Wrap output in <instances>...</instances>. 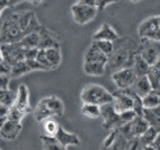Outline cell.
I'll use <instances>...</instances> for the list:
<instances>
[{"instance_id":"obj_1","label":"cell","mask_w":160,"mask_h":150,"mask_svg":"<svg viewBox=\"0 0 160 150\" xmlns=\"http://www.w3.org/2000/svg\"><path fill=\"white\" fill-rule=\"evenodd\" d=\"M113 53L109 57L108 63H110L114 69H131L134 57L138 53V44L134 40L129 37H123L119 40V37L113 42Z\"/></svg>"},{"instance_id":"obj_2","label":"cell","mask_w":160,"mask_h":150,"mask_svg":"<svg viewBox=\"0 0 160 150\" xmlns=\"http://www.w3.org/2000/svg\"><path fill=\"white\" fill-rule=\"evenodd\" d=\"M80 98H82L84 104H95V105L101 107L104 104L112 103L113 95L105 87L91 83V84H87L83 88L82 94H80Z\"/></svg>"},{"instance_id":"obj_3","label":"cell","mask_w":160,"mask_h":150,"mask_svg":"<svg viewBox=\"0 0 160 150\" xmlns=\"http://www.w3.org/2000/svg\"><path fill=\"white\" fill-rule=\"evenodd\" d=\"M24 37L17 23L16 13H12L0 25V45L2 44H16Z\"/></svg>"},{"instance_id":"obj_4","label":"cell","mask_w":160,"mask_h":150,"mask_svg":"<svg viewBox=\"0 0 160 150\" xmlns=\"http://www.w3.org/2000/svg\"><path fill=\"white\" fill-rule=\"evenodd\" d=\"M138 35L142 37V40L160 42V16L148 17L142 21L138 28Z\"/></svg>"},{"instance_id":"obj_5","label":"cell","mask_w":160,"mask_h":150,"mask_svg":"<svg viewBox=\"0 0 160 150\" xmlns=\"http://www.w3.org/2000/svg\"><path fill=\"white\" fill-rule=\"evenodd\" d=\"M17 16V23L21 32L24 33V36L30 35V33H38L41 30L42 25L39 24L37 20L36 15L32 11H24V12H18L16 13Z\"/></svg>"},{"instance_id":"obj_6","label":"cell","mask_w":160,"mask_h":150,"mask_svg":"<svg viewBox=\"0 0 160 150\" xmlns=\"http://www.w3.org/2000/svg\"><path fill=\"white\" fill-rule=\"evenodd\" d=\"M138 54L150 66H152L160 57V42L151 40H142L141 45H138Z\"/></svg>"},{"instance_id":"obj_7","label":"cell","mask_w":160,"mask_h":150,"mask_svg":"<svg viewBox=\"0 0 160 150\" xmlns=\"http://www.w3.org/2000/svg\"><path fill=\"white\" fill-rule=\"evenodd\" d=\"M97 8L96 7H89V5H83V4H74L71 7V15L74 21L78 25H85L91 23L97 15Z\"/></svg>"},{"instance_id":"obj_8","label":"cell","mask_w":160,"mask_h":150,"mask_svg":"<svg viewBox=\"0 0 160 150\" xmlns=\"http://www.w3.org/2000/svg\"><path fill=\"white\" fill-rule=\"evenodd\" d=\"M100 112H101L104 129H108V131H116V129L122 126L119 113H117L114 111V108H113L112 103L101 105V107H100Z\"/></svg>"},{"instance_id":"obj_9","label":"cell","mask_w":160,"mask_h":150,"mask_svg":"<svg viewBox=\"0 0 160 150\" xmlns=\"http://www.w3.org/2000/svg\"><path fill=\"white\" fill-rule=\"evenodd\" d=\"M0 49H2L4 61L7 63H9L11 66L20 62V61H25V49L18 42L2 44L0 45Z\"/></svg>"},{"instance_id":"obj_10","label":"cell","mask_w":160,"mask_h":150,"mask_svg":"<svg viewBox=\"0 0 160 150\" xmlns=\"http://www.w3.org/2000/svg\"><path fill=\"white\" fill-rule=\"evenodd\" d=\"M112 78L118 90H126V88L132 87V84H134V82L137 79V75L132 71V69H121L113 74Z\"/></svg>"},{"instance_id":"obj_11","label":"cell","mask_w":160,"mask_h":150,"mask_svg":"<svg viewBox=\"0 0 160 150\" xmlns=\"http://www.w3.org/2000/svg\"><path fill=\"white\" fill-rule=\"evenodd\" d=\"M112 95H113L112 105L117 113H122L132 110V99L128 94V90H117Z\"/></svg>"},{"instance_id":"obj_12","label":"cell","mask_w":160,"mask_h":150,"mask_svg":"<svg viewBox=\"0 0 160 150\" xmlns=\"http://www.w3.org/2000/svg\"><path fill=\"white\" fill-rule=\"evenodd\" d=\"M21 129H22L21 122L7 120L4 122V125L0 128V138H3L5 141H13L18 137Z\"/></svg>"},{"instance_id":"obj_13","label":"cell","mask_w":160,"mask_h":150,"mask_svg":"<svg viewBox=\"0 0 160 150\" xmlns=\"http://www.w3.org/2000/svg\"><path fill=\"white\" fill-rule=\"evenodd\" d=\"M54 138L61 144L62 146L67 147V146H78L80 145V138L79 136H76L75 133H70L66 129H63L61 125L58 128V132L54 136Z\"/></svg>"},{"instance_id":"obj_14","label":"cell","mask_w":160,"mask_h":150,"mask_svg":"<svg viewBox=\"0 0 160 150\" xmlns=\"http://www.w3.org/2000/svg\"><path fill=\"white\" fill-rule=\"evenodd\" d=\"M39 33V44H38V49H49V47H61L58 42V38L55 33L50 32L46 28H41Z\"/></svg>"},{"instance_id":"obj_15","label":"cell","mask_w":160,"mask_h":150,"mask_svg":"<svg viewBox=\"0 0 160 150\" xmlns=\"http://www.w3.org/2000/svg\"><path fill=\"white\" fill-rule=\"evenodd\" d=\"M16 108L24 111L25 113H29L30 111V105H29V90L25 84H21L18 87L17 94H16V99L13 103Z\"/></svg>"},{"instance_id":"obj_16","label":"cell","mask_w":160,"mask_h":150,"mask_svg":"<svg viewBox=\"0 0 160 150\" xmlns=\"http://www.w3.org/2000/svg\"><path fill=\"white\" fill-rule=\"evenodd\" d=\"M118 37L119 36L114 30V28L110 24L104 23L101 28L93 35V41H109V42H114Z\"/></svg>"},{"instance_id":"obj_17","label":"cell","mask_w":160,"mask_h":150,"mask_svg":"<svg viewBox=\"0 0 160 150\" xmlns=\"http://www.w3.org/2000/svg\"><path fill=\"white\" fill-rule=\"evenodd\" d=\"M108 61H109V57L105 56L102 51H100L93 44H91V46L87 49L84 54V62H96V63L108 65Z\"/></svg>"},{"instance_id":"obj_18","label":"cell","mask_w":160,"mask_h":150,"mask_svg":"<svg viewBox=\"0 0 160 150\" xmlns=\"http://www.w3.org/2000/svg\"><path fill=\"white\" fill-rule=\"evenodd\" d=\"M131 90L134 91L139 98H144L146 95H147V94L152 90L151 83H150V80H148V78H147V75L137 77L134 84H132V87H131Z\"/></svg>"},{"instance_id":"obj_19","label":"cell","mask_w":160,"mask_h":150,"mask_svg":"<svg viewBox=\"0 0 160 150\" xmlns=\"http://www.w3.org/2000/svg\"><path fill=\"white\" fill-rule=\"evenodd\" d=\"M42 103L49 108V110L54 113L55 117H61L64 112V104L63 101L57 98V96H49V98H43Z\"/></svg>"},{"instance_id":"obj_20","label":"cell","mask_w":160,"mask_h":150,"mask_svg":"<svg viewBox=\"0 0 160 150\" xmlns=\"http://www.w3.org/2000/svg\"><path fill=\"white\" fill-rule=\"evenodd\" d=\"M129 125H130L131 133H132L134 137H141V136L150 128L148 121L144 117H142V116H137L134 120L129 122Z\"/></svg>"},{"instance_id":"obj_21","label":"cell","mask_w":160,"mask_h":150,"mask_svg":"<svg viewBox=\"0 0 160 150\" xmlns=\"http://www.w3.org/2000/svg\"><path fill=\"white\" fill-rule=\"evenodd\" d=\"M46 59L50 65L51 69H57L62 62V51L61 47H49V49H43Z\"/></svg>"},{"instance_id":"obj_22","label":"cell","mask_w":160,"mask_h":150,"mask_svg":"<svg viewBox=\"0 0 160 150\" xmlns=\"http://www.w3.org/2000/svg\"><path fill=\"white\" fill-rule=\"evenodd\" d=\"M147 78L151 83L152 90H160V57L154 65L150 66Z\"/></svg>"},{"instance_id":"obj_23","label":"cell","mask_w":160,"mask_h":150,"mask_svg":"<svg viewBox=\"0 0 160 150\" xmlns=\"http://www.w3.org/2000/svg\"><path fill=\"white\" fill-rule=\"evenodd\" d=\"M142 103L146 110H155L160 107V90H151L144 98H142Z\"/></svg>"},{"instance_id":"obj_24","label":"cell","mask_w":160,"mask_h":150,"mask_svg":"<svg viewBox=\"0 0 160 150\" xmlns=\"http://www.w3.org/2000/svg\"><path fill=\"white\" fill-rule=\"evenodd\" d=\"M106 65L102 63H96V62H84L83 63V70L87 75L91 77H101L105 74Z\"/></svg>"},{"instance_id":"obj_25","label":"cell","mask_w":160,"mask_h":150,"mask_svg":"<svg viewBox=\"0 0 160 150\" xmlns=\"http://www.w3.org/2000/svg\"><path fill=\"white\" fill-rule=\"evenodd\" d=\"M131 69L135 72L137 77H142V75H147V72L150 70V65L137 53L135 57H134V62H132Z\"/></svg>"},{"instance_id":"obj_26","label":"cell","mask_w":160,"mask_h":150,"mask_svg":"<svg viewBox=\"0 0 160 150\" xmlns=\"http://www.w3.org/2000/svg\"><path fill=\"white\" fill-rule=\"evenodd\" d=\"M34 117H36L37 121L43 122L45 120H48V119H54L55 116H54V113H52L48 107H46V105L42 103V100H41V101H39V103L37 104L36 110H34Z\"/></svg>"},{"instance_id":"obj_27","label":"cell","mask_w":160,"mask_h":150,"mask_svg":"<svg viewBox=\"0 0 160 150\" xmlns=\"http://www.w3.org/2000/svg\"><path fill=\"white\" fill-rule=\"evenodd\" d=\"M159 134V132L156 131L155 128H152L150 126L147 131H146L141 137H138L139 138V146L141 147H146V146H151V144L154 142V140L156 138V136Z\"/></svg>"},{"instance_id":"obj_28","label":"cell","mask_w":160,"mask_h":150,"mask_svg":"<svg viewBox=\"0 0 160 150\" xmlns=\"http://www.w3.org/2000/svg\"><path fill=\"white\" fill-rule=\"evenodd\" d=\"M18 44L21 45L24 49H33V47H37V49H38L39 33H30V35L24 36L21 40L18 41Z\"/></svg>"},{"instance_id":"obj_29","label":"cell","mask_w":160,"mask_h":150,"mask_svg":"<svg viewBox=\"0 0 160 150\" xmlns=\"http://www.w3.org/2000/svg\"><path fill=\"white\" fill-rule=\"evenodd\" d=\"M28 72H30V69L28 67V65H26V62L25 61H20V62H17V63H15L12 66L9 77L11 78H20V77H22V75L28 74Z\"/></svg>"},{"instance_id":"obj_30","label":"cell","mask_w":160,"mask_h":150,"mask_svg":"<svg viewBox=\"0 0 160 150\" xmlns=\"http://www.w3.org/2000/svg\"><path fill=\"white\" fill-rule=\"evenodd\" d=\"M43 150H67V147L62 146L54 137H48V136H42L41 137Z\"/></svg>"},{"instance_id":"obj_31","label":"cell","mask_w":160,"mask_h":150,"mask_svg":"<svg viewBox=\"0 0 160 150\" xmlns=\"http://www.w3.org/2000/svg\"><path fill=\"white\" fill-rule=\"evenodd\" d=\"M15 99H16V94L13 91H11L9 88H7V90H0V104L9 108L13 105V103H15Z\"/></svg>"},{"instance_id":"obj_32","label":"cell","mask_w":160,"mask_h":150,"mask_svg":"<svg viewBox=\"0 0 160 150\" xmlns=\"http://www.w3.org/2000/svg\"><path fill=\"white\" fill-rule=\"evenodd\" d=\"M82 113L88 119H98L101 116L100 112V107L95 104H83L82 107Z\"/></svg>"},{"instance_id":"obj_33","label":"cell","mask_w":160,"mask_h":150,"mask_svg":"<svg viewBox=\"0 0 160 150\" xmlns=\"http://www.w3.org/2000/svg\"><path fill=\"white\" fill-rule=\"evenodd\" d=\"M58 128H59V124L54 120V119H48L43 121V131H45V136L48 137H54L58 132Z\"/></svg>"},{"instance_id":"obj_34","label":"cell","mask_w":160,"mask_h":150,"mask_svg":"<svg viewBox=\"0 0 160 150\" xmlns=\"http://www.w3.org/2000/svg\"><path fill=\"white\" fill-rule=\"evenodd\" d=\"M92 44L95 45L100 51H102L105 56H108V57L112 56L113 49H114L113 42H109V41H92Z\"/></svg>"},{"instance_id":"obj_35","label":"cell","mask_w":160,"mask_h":150,"mask_svg":"<svg viewBox=\"0 0 160 150\" xmlns=\"http://www.w3.org/2000/svg\"><path fill=\"white\" fill-rule=\"evenodd\" d=\"M25 112L18 110V108H16L15 105L9 107V111H8V116H7V119L11 120V121H16V122H21V120L25 117Z\"/></svg>"},{"instance_id":"obj_36","label":"cell","mask_w":160,"mask_h":150,"mask_svg":"<svg viewBox=\"0 0 160 150\" xmlns=\"http://www.w3.org/2000/svg\"><path fill=\"white\" fill-rule=\"evenodd\" d=\"M119 117H121V122H122V125L125 124H128V122L132 121L135 117H137V113L130 110V111H126V112H122V113H119Z\"/></svg>"},{"instance_id":"obj_37","label":"cell","mask_w":160,"mask_h":150,"mask_svg":"<svg viewBox=\"0 0 160 150\" xmlns=\"http://www.w3.org/2000/svg\"><path fill=\"white\" fill-rule=\"evenodd\" d=\"M36 61L37 62L41 63L46 70H51V67L48 62V59H46V56H45V50L43 49H38V53H37V57H36Z\"/></svg>"},{"instance_id":"obj_38","label":"cell","mask_w":160,"mask_h":150,"mask_svg":"<svg viewBox=\"0 0 160 150\" xmlns=\"http://www.w3.org/2000/svg\"><path fill=\"white\" fill-rule=\"evenodd\" d=\"M116 137H117V131H112V132H110V134H109L108 137L105 138V141L102 142L101 150H104V149H108V147H110V146L113 145V142L116 141Z\"/></svg>"},{"instance_id":"obj_39","label":"cell","mask_w":160,"mask_h":150,"mask_svg":"<svg viewBox=\"0 0 160 150\" xmlns=\"http://www.w3.org/2000/svg\"><path fill=\"white\" fill-rule=\"evenodd\" d=\"M25 62H26V65H28V67L30 69V71H36V70H46L45 67L39 63V62H37L36 59H25Z\"/></svg>"},{"instance_id":"obj_40","label":"cell","mask_w":160,"mask_h":150,"mask_svg":"<svg viewBox=\"0 0 160 150\" xmlns=\"http://www.w3.org/2000/svg\"><path fill=\"white\" fill-rule=\"evenodd\" d=\"M118 2V0H96V8L97 11H104L106 7Z\"/></svg>"},{"instance_id":"obj_41","label":"cell","mask_w":160,"mask_h":150,"mask_svg":"<svg viewBox=\"0 0 160 150\" xmlns=\"http://www.w3.org/2000/svg\"><path fill=\"white\" fill-rule=\"evenodd\" d=\"M11 69H12V66L9 63H7L5 61H3V62L0 63V75H7V77H9Z\"/></svg>"},{"instance_id":"obj_42","label":"cell","mask_w":160,"mask_h":150,"mask_svg":"<svg viewBox=\"0 0 160 150\" xmlns=\"http://www.w3.org/2000/svg\"><path fill=\"white\" fill-rule=\"evenodd\" d=\"M9 82H11V77L0 75V90H7L9 87Z\"/></svg>"},{"instance_id":"obj_43","label":"cell","mask_w":160,"mask_h":150,"mask_svg":"<svg viewBox=\"0 0 160 150\" xmlns=\"http://www.w3.org/2000/svg\"><path fill=\"white\" fill-rule=\"evenodd\" d=\"M38 49L33 47V49H25V59H36Z\"/></svg>"},{"instance_id":"obj_44","label":"cell","mask_w":160,"mask_h":150,"mask_svg":"<svg viewBox=\"0 0 160 150\" xmlns=\"http://www.w3.org/2000/svg\"><path fill=\"white\" fill-rule=\"evenodd\" d=\"M8 111H9L8 107L0 104V117H7V116H8Z\"/></svg>"},{"instance_id":"obj_45","label":"cell","mask_w":160,"mask_h":150,"mask_svg":"<svg viewBox=\"0 0 160 150\" xmlns=\"http://www.w3.org/2000/svg\"><path fill=\"white\" fill-rule=\"evenodd\" d=\"M79 4L83 5H89V7H96V0H79Z\"/></svg>"},{"instance_id":"obj_46","label":"cell","mask_w":160,"mask_h":150,"mask_svg":"<svg viewBox=\"0 0 160 150\" xmlns=\"http://www.w3.org/2000/svg\"><path fill=\"white\" fill-rule=\"evenodd\" d=\"M151 146L154 147L155 150H160V133L156 136V138L154 140V142L151 144Z\"/></svg>"},{"instance_id":"obj_47","label":"cell","mask_w":160,"mask_h":150,"mask_svg":"<svg viewBox=\"0 0 160 150\" xmlns=\"http://www.w3.org/2000/svg\"><path fill=\"white\" fill-rule=\"evenodd\" d=\"M7 2H8V7H13V5H17L21 2H24V0H7Z\"/></svg>"},{"instance_id":"obj_48","label":"cell","mask_w":160,"mask_h":150,"mask_svg":"<svg viewBox=\"0 0 160 150\" xmlns=\"http://www.w3.org/2000/svg\"><path fill=\"white\" fill-rule=\"evenodd\" d=\"M152 112H154L156 116H159V117H160V107H158V108H155V110H151Z\"/></svg>"},{"instance_id":"obj_49","label":"cell","mask_w":160,"mask_h":150,"mask_svg":"<svg viewBox=\"0 0 160 150\" xmlns=\"http://www.w3.org/2000/svg\"><path fill=\"white\" fill-rule=\"evenodd\" d=\"M7 120H8L7 117H0V128H2V126L4 125V122H5Z\"/></svg>"},{"instance_id":"obj_50","label":"cell","mask_w":160,"mask_h":150,"mask_svg":"<svg viewBox=\"0 0 160 150\" xmlns=\"http://www.w3.org/2000/svg\"><path fill=\"white\" fill-rule=\"evenodd\" d=\"M28 2H30V3H33V4H39V3H42L43 2V0H28Z\"/></svg>"},{"instance_id":"obj_51","label":"cell","mask_w":160,"mask_h":150,"mask_svg":"<svg viewBox=\"0 0 160 150\" xmlns=\"http://www.w3.org/2000/svg\"><path fill=\"white\" fill-rule=\"evenodd\" d=\"M4 61V58H3V53H2V49H0V63H2Z\"/></svg>"},{"instance_id":"obj_52","label":"cell","mask_w":160,"mask_h":150,"mask_svg":"<svg viewBox=\"0 0 160 150\" xmlns=\"http://www.w3.org/2000/svg\"><path fill=\"white\" fill-rule=\"evenodd\" d=\"M143 150H155L152 146H146V147H143Z\"/></svg>"},{"instance_id":"obj_53","label":"cell","mask_w":160,"mask_h":150,"mask_svg":"<svg viewBox=\"0 0 160 150\" xmlns=\"http://www.w3.org/2000/svg\"><path fill=\"white\" fill-rule=\"evenodd\" d=\"M130 2H132V3H138V2H141V0H130Z\"/></svg>"},{"instance_id":"obj_54","label":"cell","mask_w":160,"mask_h":150,"mask_svg":"<svg viewBox=\"0 0 160 150\" xmlns=\"http://www.w3.org/2000/svg\"><path fill=\"white\" fill-rule=\"evenodd\" d=\"M138 150H143V147H141V146H139V147H138Z\"/></svg>"},{"instance_id":"obj_55","label":"cell","mask_w":160,"mask_h":150,"mask_svg":"<svg viewBox=\"0 0 160 150\" xmlns=\"http://www.w3.org/2000/svg\"><path fill=\"white\" fill-rule=\"evenodd\" d=\"M2 12H3V9H2V8H0V15H2Z\"/></svg>"},{"instance_id":"obj_56","label":"cell","mask_w":160,"mask_h":150,"mask_svg":"<svg viewBox=\"0 0 160 150\" xmlns=\"http://www.w3.org/2000/svg\"><path fill=\"white\" fill-rule=\"evenodd\" d=\"M0 150H2V149H0Z\"/></svg>"}]
</instances>
